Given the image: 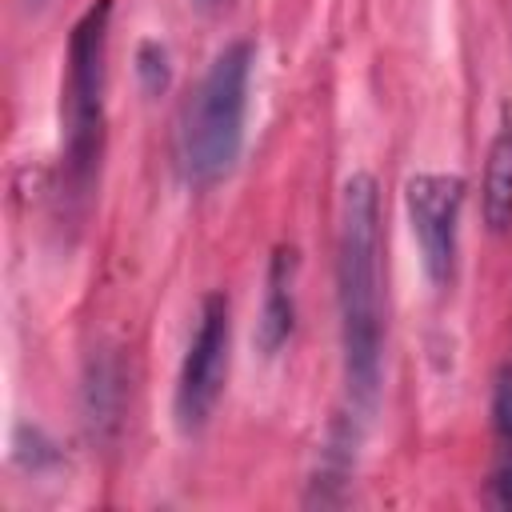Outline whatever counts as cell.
<instances>
[{
	"instance_id": "obj_7",
	"label": "cell",
	"mask_w": 512,
	"mask_h": 512,
	"mask_svg": "<svg viewBox=\"0 0 512 512\" xmlns=\"http://www.w3.org/2000/svg\"><path fill=\"white\" fill-rule=\"evenodd\" d=\"M484 220L504 232L512 224V128H504L488 148L484 168Z\"/></svg>"
},
{
	"instance_id": "obj_3",
	"label": "cell",
	"mask_w": 512,
	"mask_h": 512,
	"mask_svg": "<svg viewBox=\"0 0 512 512\" xmlns=\"http://www.w3.org/2000/svg\"><path fill=\"white\" fill-rule=\"evenodd\" d=\"M112 4L96 0L72 28L68 40V76L60 92V128H64V168L72 184H88L100 136H104V48H108Z\"/></svg>"
},
{
	"instance_id": "obj_8",
	"label": "cell",
	"mask_w": 512,
	"mask_h": 512,
	"mask_svg": "<svg viewBox=\"0 0 512 512\" xmlns=\"http://www.w3.org/2000/svg\"><path fill=\"white\" fill-rule=\"evenodd\" d=\"M136 72H140V80H144L148 92L168 88V56H164V48L152 44V40L140 44V52H136Z\"/></svg>"
},
{
	"instance_id": "obj_9",
	"label": "cell",
	"mask_w": 512,
	"mask_h": 512,
	"mask_svg": "<svg viewBox=\"0 0 512 512\" xmlns=\"http://www.w3.org/2000/svg\"><path fill=\"white\" fill-rule=\"evenodd\" d=\"M496 484L504 488V492H496V504H512V472H504Z\"/></svg>"
},
{
	"instance_id": "obj_1",
	"label": "cell",
	"mask_w": 512,
	"mask_h": 512,
	"mask_svg": "<svg viewBox=\"0 0 512 512\" xmlns=\"http://www.w3.org/2000/svg\"><path fill=\"white\" fill-rule=\"evenodd\" d=\"M336 284L344 380L352 404L368 412L380 388V188L368 172L344 184Z\"/></svg>"
},
{
	"instance_id": "obj_6",
	"label": "cell",
	"mask_w": 512,
	"mask_h": 512,
	"mask_svg": "<svg viewBox=\"0 0 512 512\" xmlns=\"http://www.w3.org/2000/svg\"><path fill=\"white\" fill-rule=\"evenodd\" d=\"M292 268H296V252L280 248L268 272V296H264V316H260V348L276 352L288 332H292Z\"/></svg>"
},
{
	"instance_id": "obj_10",
	"label": "cell",
	"mask_w": 512,
	"mask_h": 512,
	"mask_svg": "<svg viewBox=\"0 0 512 512\" xmlns=\"http://www.w3.org/2000/svg\"><path fill=\"white\" fill-rule=\"evenodd\" d=\"M196 4H200V8H212V4H220V0H196Z\"/></svg>"
},
{
	"instance_id": "obj_5",
	"label": "cell",
	"mask_w": 512,
	"mask_h": 512,
	"mask_svg": "<svg viewBox=\"0 0 512 512\" xmlns=\"http://www.w3.org/2000/svg\"><path fill=\"white\" fill-rule=\"evenodd\" d=\"M460 204H464V180L460 176L424 172V176L408 180V216H412V232H416V244H420V256H424L432 284L452 280Z\"/></svg>"
},
{
	"instance_id": "obj_2",
	"label": "cell",
	"mask_w": 512,
	"mask_h": 512,
	"mask_svg": "<svg viewBox=\"0 0 512 512\" xmlns=\"http://www.w3.org/2000/svg\"><path fill=\"white\" fill-rule=\"evenodd\" d=\"M248 76H252V44L236 40L212 60L200 88L180 108L176 160L188 184H212L236 164L244 140V112H248Z\"/></svg>"
},
{
	"instance_id": "obj_4",
	"label": "cell",
	"mask_w": 512,
	"mask_h": 512,
	"mask_svg": "<svg viewBox=\"0 0 512 512\" xmlns=\"http://www.w3.org/2000/svg\"><path fill=\"white\" fill-rule=\"evenodd\" d=\"M228 336H232L228 300H224V292H212L200 304L196 332L188 340L180 380H176V420L184 432H196L220 400L224 372H228Z\"/></svg>"
}]
</instances>
